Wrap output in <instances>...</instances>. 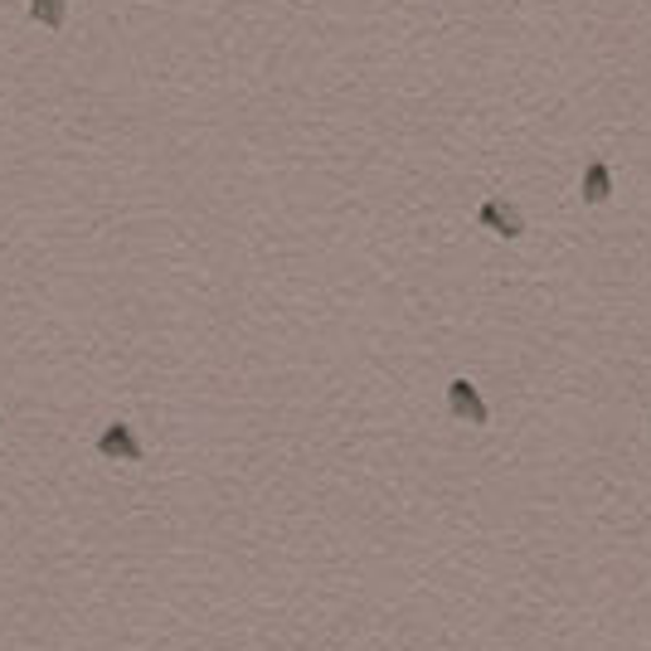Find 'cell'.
<instances>
[{
    "label": "cell",
    "mask_w": 651,
    "mask_h": 651,
    "mask_svg": "<svg viewBox=\"0 0 651 651\" xmlns=\"http://www.w3.org/2000/svg\"><path fill=\"white\" fill-rule=\"evenodd\" d=\"M477 219L491 229V234L506 238V244H516V238H525V214H520L516 205H511V199H496V195L481 199V205H477Z\"/></svg>",
    "instance_id": "obj_1"
},
{
    "label": "cell",
    "mask_w": 651,
    "mask_h": 651,
    "mask_svg": "<svg viewBox=\"0 0 651 651\" xmlns=\"http://www.w3.org/2000/svg\"><path fill=\"white\" fill-rule=\"evenodd\" d=\"M447 408H453V418H462V423H477V428L491 423L487 398H481V390L471 380H453V384H447Z\"/></svg>",
    "instance_id": "obj_2"
},
{
    "label": "cell",
    "mask_w": 651,
    "mask_h": 651,
    "mask_svg": "<svg viewBox=\"0 0 651 651\" xmlns=\"http://www.w3.org/2000/svg\"><path fill=\"white\" fill-rule=\"evenodd\" d=\"M98 453L102 457H118V462H136V457H142V443H136V433H132V423H127V418H118V423H108V428H102V433H98Z\"/></svg>",
    "instance_id": "obj_3"
},
{
    "label": "cell",
    "mask_w": 651,
    "mask_h": 651,
    "mask_svg": "<svg viewBox=\"0 0 651 651\" xmlns=\"http://www.w3.org/2000/svg\"><path fill=\"white\" fill-rule=\"evenodd\" d=\"M584 205L588 209H598V205H607L613 199V171H607V161L603 156H593V161L584 165Z\"/></svg>",
    "instance_id": "obj_4"
},
{
    "label": "cell",
    "mask_w": 651,
    "mask_h": 651,
    "mask_svg": "<svg viewBox=\"0 0 651 651\" xmlns=\"http://www.w3.org/2000/svg\"><path fill=\"white\" fill-rule=\"evenodd\" d=\"M64 10H69V0H29V15H35L45 29L64 25Z\"/></svg>",
    "instance_id": "obj_5"
}]
</instances>
